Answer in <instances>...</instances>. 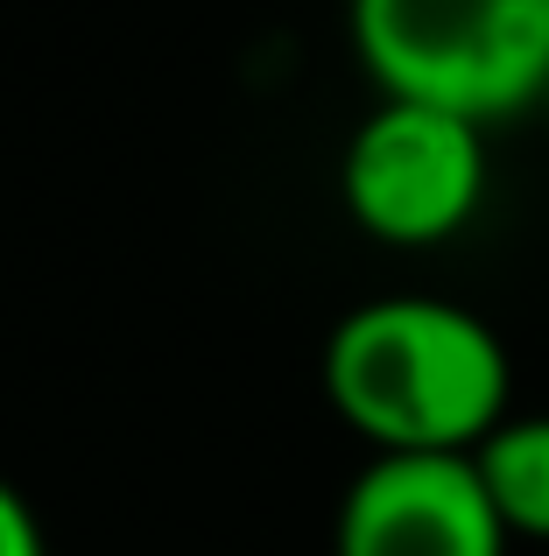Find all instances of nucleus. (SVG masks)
I'll list each match as a JSON object with an SVG mask.
<instances>
[{
	"instance_id": "7",
	"label": "nucleus",
	"mask_w": 549,
	"mask_h": 556,
	"mask_svg": "<svg viewBox=\"0 0 549 556\" xmlns=\"http://www.w3.org/2000/svg\"><path fill=\"white\" fill-rule=\"evenodd\" d=\"M542 121H549V99H542Z\"/></svg>"
},
{
	"instance_id": "6",
	"label": "nucleus",
	"mask_w": 549,
	"mask_h": 556,
	"mask_svg": "<svg viewBox=\"0 0 549 556\" xmlns=\"http://www.w3.org/2000/svg\"><path fill=\"white\" fill-rule=\"evenodd\" d=\"M0 556H50L42 549V529H36V507L0 479Z\"/></svg>"
},
{
	"instance_id": "3",
	"label": "nucleus",
	"mask_w": 549,
	"mask_h": 556,
	"mask_svg": "<svg viewBox=\"0 0 549 556\" xmlns=\"http://www.w3.org/2000/svg\"><path fill=\"white\" fill-rule=\"evenodd\" d=\"M339 190L353 226L381 247H444L486 198V127L416 99H381L345 141Z\"/></svg>"
},
{
	"instance_id": "1",
	"label": "nucleus",
	"mask_w": 549,
	"mask_h": 556,
	"mask_svg": "<svg viewBox=\"0 0 549 556\" xmlns=\"http://www.w3.org/2000/svg\"><path fill=\"white\" fill-rule=\"evenodd\" d=\"M324 394L373 451H480L514 416V367L465 303L373 296L324 339Z\"/></svg>"
},
{
	"instance_id": "5",
	"label": "nucleus",
	"mask_w": 549,
	"mask_h": 556,
	"mask_svg": "<svg viewBox=\"0 0 549 556\" xmlns=\"http://www.w3.org/2000/svg\"><path fill=\"white\" fill-rule=\"evenodd\" d=\"M472 465L514 543H549V416H508Z\"/></svg>"
},
{
	"instance_id": "4",
	"label": "nucleus",
	"mask_w": 549,
	"mask_h": 556,
	"mask_svg": "<svg viewBox=\"0 0 549 556\" xmlns=\"http://www.w3.org/2000/svg\"><path fill=\"white\" fill-rule=\"evenodd\" d=\"M472 451H373L339 501V556H508Z\"/></svg>"
},
{
	"instance_id": "2",
	"label": "nucleus",
	"mask_w": 549,
	"mask_h": 556,
	"mask_svg": "<svg viewBox=\"0 0 549 556\" xmlns=\"http://www.w3.org/2000/svg\"><path fill=\"white\" fill-rule=\"evenodd\" d=\"M353 50L381 99L500 127L549 99V0H353Z\"/></svg>"
}]
</instances>
